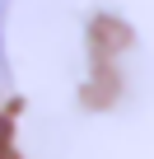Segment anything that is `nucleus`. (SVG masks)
Instances as JSON below:
<instances>
[{
  "instance_id": "obj_1",
  "label": "nucleus",
  "mask_w": 154,
  "mask_h": 159,
  "mask_svg": "<svg viewBox=\"0 0 154 159\" xmlns=\"http://www.w3.org/2000/svg\"><path fill=\"white\" fill-rule=\"evenodd\" d=\"M5 14H10V0H0V89H10V56H5Z\"/></svg>"
}]
</instances>
